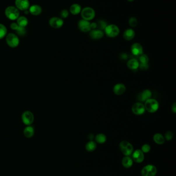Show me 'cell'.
Instances as JSON below:
<instances>
[{"mask_svg":"<svg viewBox=\"0 0 176 176\" xmlns=\"http://www.w3.org/2000/svg\"><path fill=\"white\" fill-rule=\"evenodd\" d=\"M135 36V33L131 28L126 29L124 33V38L126 41H130L132 40Z\"/></svg>","mask_w":176,"mask_h":176,"instance_id":"18","label":"cell"},{"mask_svg":"<svg viewBox=\"0 0 176 176\" xmlns=\"http://www.w3.org/2000/svg\"><path fill=\"white\" fill-rule=\"evenodd\" d=\"M18 27H19V26L17 24V23H12L10 24V28L13 30H14L15 31L18 29Z\"/></svg>","mask_w":176,"mask_h":176,"instance_id":"36","label":"cell"},{"mask_svg":"<svg viewBox=\"0 0 176 176\" xmlns=\"http://www.w3.org/2000/svg\"><path fill=\"white\" fill-rule=\"evenodd\" d=\"M122 165L126 168H129L133 165V161L130 156H125L122 159Z\"/></svg>","mask_w":176,"mask_h":176,"instance_id":"20","label":"cell"},{"mask_svg":"<svg viewBox=\"0 0 176 176\" xmlns=\"http://www.w3.org/2000/svg\"><path fill=\"white\" fill-rule=\"evenodd\" d=\"M129 25L132 27H135L138 24V20L135 17H131L129 21Z\"/></svg>","mask_w":176,"mask_h":176,"instance_id":"32","label":"cell"},{"mask_svg":"<svg viewBox=\"0 0 176 176\" xmlns=\"http://www.w3.org/2000/svg\"><path fill=\"white\" fill-rule=\"evenodd\" d=\"M17 24L20 27H25L27 26L29 21L24 16H19L17 19Z\"/></svg>","mask_w":176,"mask_h":176,"instance_id":"24","label":"cell"},{"mask_svg":"<svg viewBox=\"0 0 176 176\" xmlns=\"http://www.w3.org/2000/svg\"><path fill=\"white\" fill-rule=\"evenodd\" d=\"M106 36L110 38H115L119 34V28L114 24L107 25L104 29Z\"/></svg>","mask_w":176,"mask_h":176,"instance_id":"5","label":"cell"},{"mask_svg":"<svg viewBox=\"0 0 176 176\" xmlns=\"http://www.w3.org/2000/svg\"><path fill=\"white\" fill-rule=\"evenodd\" d=\"M42 12L41 7L38 5H33L29 8V12L34 15L38 16Z\"/></svg>","mask_w":176,"mask_h":176,"instance_id":"19","label":"cell"},{"mask_svg":"<svg viewBox=\"0 0 176 176\" xmlns=\"http://www.w3.org/2000/svg\"><path fill=\"white\" fill-rule=\"evenodd\" d=\"M60 15L61 16V18H66L68 17L69 16V12L66 9H64L63 10H61V12Z\"/></svg>","mask_w":176,"mask_h":176,"instance_id":"35","label":"cell"},{"mask_svg":"<svg viewBox=\"0 0 176 176\" xmlns=\"http://www.w3.org/2000/svg\"><path fill=\"white\" fill-rule=\"evenodd\" d=\"M7 28L5 25L0 23V40L4 38L7 35Z\"/></svg>","mask_w":176,"mask_h":176,"instance_id":"28","label":"cell"},{"mask_svg":"<svg viewBox=\"0 0 176 176\" xmlns=\"http://www.w3.org/2000/svg\"><path fill=\"white\" fill-rule=\"evenodd\" d=\"M139 60H140V63L148 64L149 62V57L146 55L142 54L140 56Z\"/></svg>","mask_w":176,"mask_h":176,"instance_id":"30","label":"cell"},{"mask_svg":"<svg viewBox=\"0 0 176 176\" xmlns=\"http://www.w3.org/2000/svg\"><path fill=\"white\" fill-rule=\"evenodd\" d=\"M88 139H89L90 141H93V139H94V135L93 134V133H90L89 135H88Z\"/></svg>","mask_w":176,"mask_h":176,"instance_id":"40","label":"cell"},{"mask_svg":"<svg viewBox=\"0 0 176 176\" xmlns=\"http://www.w3.org/2000/svg\"><path fill=\"white\" fill-rule=\"evenodd\" d=\"M173 137H174L173 133L171 131H168L165 133L164 138H165V140H166L167 141H170L173 139Z\"/></svg>","mask_w":176,"mask_h":176,"instance_id":"34","label":"cell"},{"mask_svg":"<svg viewBox=\"0 0 176 176\" xmlns=\"http://www.w3.org/2000/svg\"><path fill=\"white\" fill-rule=\"evenodd\" d=\"M151 150V147L148 144H145L142 146L141 150L144 152V153H148Z\"/></svg>","mask_w":176,"mask_h":176,"instance_id":"33","label":"cell"},{"mask_svg":"<svg viewBox=\"0 0 176 176\" xmlns=\"http://www.w3.org/2000/svg\"><path fill=\"white\" fill-rule=\"evenodd\" d=\"M89 36L91 38L97 40L101 39L104 36V33L100 29H93L90 31Z\"/></svg>","mask_w":176,"mask_h":176,"instance_id":"17","label":"cell"},{"mask_svg":"<svg viewBox=\"0 0 176 176\" xmlns=\"http://www.w3.org/2000/svg\"><path fill=\"white\" fill-rule=\"evenodd\" d=\"M23 123L27 126L31 125L34 122V116L33 113L29 111L24 112L21 116Z\"/></svg>","mask_w":176,"mask_h":176,"instance_id":"8","label":"cell"},{"mask_svg":"<svg viewBox=\"0 0 176 176\" xmlns=\"http://www.w3.org/2000/svg\"><path fill=\"white\" fill-rule=\"evenodd\" d=\"M49 24L54 28H59L63 25L64 21L61 18L59 17H53L49 20Z\"/></svg>","mask_w":176,"mask_h":176,"instance_id":"12","label":"cell"},{"mask_svg":"<svg viewBox=\"0 0 176 176\" xmlns=\"http://www.w3.org/2000/svg\"><path fill=\"white\" fill-rule=\"evenodd\" d=\"M16 33L18 35L21 37H23L25 36L27 34V29L25 27H20L19 26L18 29L16 30Z\"/></svg>","mask_w":176,"mask_h":176,"instance_id":"29","label":"cell"},{"mask_svg":"<svg viewBox=\"0 0 176 176\" xmlns=\"http://www.w3.org/2000/svg\"><path fill=\"white\" fill-rule=\"evenodd\" d=\"M97 27H99L100 30H104L107 26L106 23L103 20H99L97 23Z\"/></svg>","mask_w":176,"mask_h":176,"instance_id":"31","label":"cell"},{"mask_svg":"<svg viewBox=\"0 0 176 176\" xmlns=\"http://www.w3.org/2000/svg\"><path fill=\"white\" fill-rule=\"evenodd\" d=\"M145 108L144 104L142 103H136L132 107V111L134 114L137 115H142L145 112Z\"/></svg>","mask_w":176,"mask_h":176,"instance_id":"9","label":"cell"},{"mask_svg":"<svg viewBox=\"0 0 176 176\" xmlns=\"http://www.w3.org/2000/svg\"><path fill=\"white\" fill-rule=\"evenodd\" d=\"M145 109L149 113H155L159 108V104L156 99L150 98L145 102Z\"/></svg>","mask_w":176,"mask_h":176,"instance_id":"1","label":"cell"},{"mask_svg":"<svg viewBox=\"0 0 176 176\" xmlns=\"http://www.w3.org/2000/svg\"><path fill=\"white\" fill-rule=\"evenodd\" d=\"M24 135L27 138H29L32 137L34 134V128L33 127L29 125L25 127L23 131Z\"/></svg>","mask_w":176,"mask_h":176,"instance_id":"23","label":"cell"},{"mask_svg":"<svg viewBox=\"0 0 176 176\" xmlns=\"http://www.w3.org/2000/svg\"><path fill=\"white\" fill-rule=\"evenodd\" d=\"M78 27L79 29L83 32H88L91 30L90 23L88 21L81 20L78 23Z\"/></svg>","mask_w":176,"mask_h":176,"instance_id":"14","label":"cell"},{"mask_svg":"<svg viewBox=\"0 0 176 176\" xmlns=\"http://www.w3.org/2000/svg\"><path fill=\"white\" fill-rule=\"evenodd\" d=\"M152 96L151 92L149 90L146 89L140 93L138 96V99H139L140 102H145L147 99L151 98Z\"/></svg>","mask_w":176,"mask_h":176,"instance_id":"16","label":"cell"},{"mask_svg":"<svg viewBox=\"0 0 176 176\" xmlns=\"http://www.w3.org/2000/svg\"><path fill=\"white\" fill-rule=\"evenodd\" d=\"M81 11V7L78 4L72 5L70 7V12L74 15H77L80 13Z\"/></svg>","mask_w":176,"mask_h":176,"instance_id":"25","label":"cell"},{"mask_svg":"<svg viewBox=\"0 0 176 176\" xmlns=\"http://www.w3.org/2000/svg\"><path fill=\"white\" fill-rule=\"evenodd\" d=\"M126 90V87L124 84H117L113 87V92L116 95H121L123 94Z\"/></svg>","mask_w":176,"mask_h":176,"instance_id":"15","label":"cell"},{"mask_svg":"<svg viewBox=\"0 0 176 176\" xmlns=\"http://www.w3.org/2000/svg\"><path fill=\"white\" fill-rule=\"evenodd\" d=\"M95 140L99 144H103L106 141V136L103 133H99L95 137Z\"/></svg>","mask_w":176,"mask_h":176,"instance_id":"27","label":"cell"},{"mask_svg":"<svg viewBox=\"0 0 176 176\" xmlns=\"http://www.w3.org/2000/svg\"><path fill=\"white\" fill-rule=\"evenodd\" d=\"M140 66V62L136 59H131L127 62V66L131 70H136Z\"/></svg>","mask_w":176,"mask_h":176,"instance_id":"21","label":"cell"},{"mask_svg":"<svg viewBox=\"0 0 176 176\" xmlns=\"http://www.w3.org/2000/svg\"><path fill=\"white\" fill-rule=\"evenodd\" d=\"M154 142L158 145H162L165 142V138L161 133H156L153 137Z\"/></svg>","mask_w":176,"mask_h":176,"instance_id":"22","label":"cell"},{"mask_svg":"<svg viewBox=\"0 0 176 176\" xmlns=\"http://www.w3.org/2000/svg\"><path fill=\"white\" fill-rule=\"evenodd\" d=\"M5 14L7 18L11 20H16L19 18L20 15L19 10L16 7L12 6H8L6 8L5 10Z\"/></svg>","mask_w":176,"mask_h":176,"instance_id":"3","label":"cell"},{"mask_svg":"<svg viewBox=\"0 0 176 176\" xmlns=\"http://www.w3.org/2000/svg\"><path fill=\"white\" fill-rule=\"evenodd\" d=\"M139 67H140L141 69L146 70L148 68V64H142V63H140Z\"/></svg>","mask_w":176,"mask_h":176,"instance_id":"37","label":"cell"},{"mask_svg":"<svg viewBox=\"0 0 176 176\" xmlns=\"http://www.w3.org/2000/svg\"><path fill=\"white\" fill-rule=\"evenodd\" d=\"M16 7L18 10L25 11L29 8V0H16Z\"/></svg>","mask_w":176,"mask_h":176,"instance_id":"11","label":"cell"},{"mask_svg":"<svg viewBox=\"0 0 176 176\" xmlns=\"http://www.w3.org/2000/svg\"><path fill=\"white\" fill-rule=\"evenodd\" d=\"M172 112L174 113H176V103H174V104L173 105L172 107Z\"/></svg>","mask_w":176,"mask_h":176,"instance_id":"39","label":"cell"},{"mask_svg":"<svg viewBox=\"0 0 176 176\" xmlns=\"http://www.w3.org/2000/svg\"><path fill=\"white\" fill-rule=\"evenodd\" d=\"M97 148V144L96 143L93 141H90L88 143H87L85 145V149L88 152H93Z\"/></svg>","mask_w":176,"mask_h":176,"instance_id":"26","label":"cell"},{"mask_svg":"<svg viewBox=\"0 0 176 176\" xmlns=\"http://www.w3.org/2000/svg\"><path fill=\"white\" fill-rule=\"evenodd\" d=\"M127 1H128L129 2H133V1H134V0H127Z\"/></svg>","mask_w":176,"mask_h":176,"instance_id":"41","label":"cell"},{"mask_svg":"<svg viewBox=\"0 0 176 176\" xmlns=\"http://www.w3.org/2000/svg\"><path fill=\"white\" fill-rule=\"evenodd\" d=\"M6 41L8 45L11 48H17L19 44V39L18 36L14 33L7 34Z\"/></svg>","mask_w":176,"mask_h":176,"instance_id":"4","label":"cell"},{"mask_svg":"<svg viewBox=\"0 0 176 176\" xmlns=\"http://www.w3.org/2000/svg\"><path fill=\"white\" fill-rule=\"evenodd\" d=\"M97 27V23L94 22L90 23V28H91V29H95Z\"/></svg>","mask_w":176,"mask_h":176,"instance_id":"38","label":"cell"},{"mask_svg":"<svg viewBox=\"0 0 176 176\" xmlns=\"http://www.w3.org/2000/svg\"><path fill=\"white\" fill-rule=\"evenodd\" d=\"M131 51L134 56H140L143 54V48L140 43H135L131 46Z\"/></svg>","mask_w":176,"mask_h":176,"instance_id":"13","label":"cell"},{"mask_svg":"<svg viewBox=\"0 0 176 176\" xmlns=\"http://www.w3.org/2000/svg\"><path fill=\"white\" fill-rule=\"evenodd\" d=\"M157 173V168L154 165L148 164L145 166L141 170L142 176H155Z\"/></svg>","mask_w":176,"mask_h":176,"instance_id":"6","label":"cell"},{"mask_svg":"<svg viewBox=\"0 0 176 176\" xmlns=\"http://www.w3.org/2000/svg\"><path fill=\"white\" fill-rule=\"evenodd\" d=\"M81 16L83 20L88 21L91 20L95 17V10L91 7H85L81 11Z\"/></svg>","mask_w":176,"mask_h":176,"instance_id":"7","label":"cell"},{"mask_svg":"<svg viewBox=\"0 0 176 176\" xmlns=\"http://www.w3.org/2000/svg\"><path fill=\"white\" fill-rule=\"evenodd\" d=\"M119 147L120 150L125 156H130L134 151L133 145L126 141H122L120 143Z\"/></svg>","mask_w":176,"mask_h":176,"instance_id":"2","label":"cell"},{"mask_svg":"<svg viewBox=\"0 0 176 176\" xmlns=\"http://www.w3.org/2000/svg\"><path fill=\"white\" fill-rule=\"evenodd\" d=\"M132 159L135 162L138 163H142L144 160V153L141 150V149H136L132 152Z\"/></svg>","mask_w":176,"mask_h":176,"instance_id":"10","label":"cell"}]
</instances>
